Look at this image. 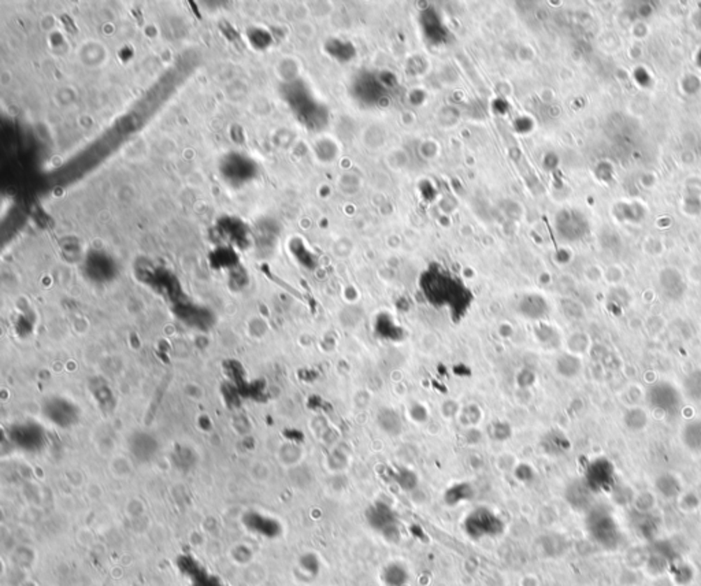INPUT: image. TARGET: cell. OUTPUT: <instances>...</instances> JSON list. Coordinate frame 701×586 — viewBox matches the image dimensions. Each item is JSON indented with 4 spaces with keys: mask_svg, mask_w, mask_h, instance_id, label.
Masks as SVG:
<instances>
[{
    "mask_svg": "<svg viewBox=\"0 0 701 586\" xmlns=\"http://www.w3.org/2000/svg\"><path fill=\"white\" fill-rule=\"evenodd\" d=\"M506 530L504 520L489 509L478 507L467 513L463 520V532L472 541H483L502 536Z\"/></svg>",
    "mask_w": 701,
    "mask_h": 586,
    "instance_id": "6da1fadb",
    "label": "cell"
},
{
    "mask_svg": "<svg viewBox=\"0 0 701 586\" xmlns=\"http://www.w3.org/2000/svg\"><path fill=\"white\" fill-rule=\"evenodd\" d=\"M423 290L432 303L443 306H455L462 294L466 292L453 277L443 271H433L425 280Z\"/></svg>",
    "mask_w": 701,
    "mask_h": 586,
    "instance_id": "7a4b0ae2",
    "label": "cell"
},
{
    "mask_svg": "<svg viewBox=\"0 0 701 586\" xmlns=\"http://www.w3.org/2000/svg\"><path fill=\"white\" fill-rule=\"evenodd\" d=\"M682 391L677 388L672 382L656 381L648 386L645 392V399L648 405L662 414H675L682 405Z\"/></svg>",
    "mask_w": 701,
    "mask_h": 586,
    "instance_id": "3957f363",
    "label": "cell"
},
{
    "mask_svg": "<svg viewBox=\"0 0 701 586\" xmlns=\"http://www.w3.org/2000/svg\"><path fill=\"white\" fill-rule=\"evenodd\" d=\"M366 520L370 527L389 541L400 537L399 518L395 510L384 502H377L366 510Z\"/></svg>",
    "mask_w": 701,
    "mask_h": 586,
    "instance_id": "277c9868",
    "label": "cell"
},
{
    "mask_svg": "<svg viewBox=\"0 0 701 586\" xmlns=\"http://www.w3.org/2000/svg\"><path fill=\"white\" fill-rule=\"evenodd\" d=\"M588 530L593 540L603 547L614 548L619 536L615 519L605 511H591L588 518Z\"/></svg>",
    "mask_w": 701,
    "mask_h": 586,
    "instance_id": "5b68a950",
    "label": "cell"
},
{
    "mask_svg": "<svg viewBox=\"0 0 701 586\" xmlns=\"http://www.w3.org/2000/svg\"><path fill=\"white\" fill-rule=\"evenodd\" d=\"M582 359L578 355L564 352L560 354L555 361V371L559 377L566 380L577 378L582 371Z\"/></svg>",
    "mask_w": 701,
    "mask_h": 586,
    "instance_id": "8992f818",
    "label": "cell"
},
{
    "mask_svg": "<svg viewBox=\"0 0 701 586\" xmlns=\"http://www.w3.org/2000/svg\"><path fill=\"white\" fill-rule=\"evenodd\" d=\"M377 425L388 436H399L403 430L400 415L391 407H384L377 412Z\"/></svg>",
    "mask_w": 701,
    "mask_h": 586,
    "instance_id": "52a82bcc",
    "label": "cell"
},
{
    "mask_svg": "<svg viewBox=\"0 0 701 586\" xmlns=\"http://www.w3.org/2000/svg\"><path fill=\"white\" fill-rule=\"evenodd\" d=\"M566 497L575 510H588L591 503V488L585 481L574 482L567 488Z\"/></svg>",
    "mask_w": 701,
    "mask_h": 586,
    "instance_id": "ba28073f",
    "label": "cell"
},
{
    "mask_svg": "<svg viewBox=\"0 0 701 586\" xmlns=\"http://www.w3.org/2000/svg\"><path fill=\"white\" fill-rule=\"evenodd\" d=\"M622 423L631 433L644 432L649 423V414L640 405L628 407L622 415Z\"/></svg>",
    "mask_w": 701,
    "mask_h": 586,
    "instance_id": "9c48e42d",
    "label": "cell"
},
{
    "mask_svg": "<svg viewBox=\"0 0 701 586\" xmlns=\"http://www.w3.org/2000/svg\"><path fill=\"white\" fill-rule=\"evenodd\" d=\"M381 580L385 586H407L411 576L403 563L392 562L382 569Z\"/></svg>",
    "mask_w": 701,
    "mask_h": 586,
    "instance_id": "30bf717a",
    "label": "cell"
},
{
    "mask_svg": "<svg viewBox=\"0 0 701 586\" xmlns=\"http://www.w3.org/2000/svg\"><path fill=\"white\" fill-rule=\"evenodd\" d=\"M661 284L665 296L670 299H679L685 291V284L681 274L674 269H665L661 273Z\"/></svg>",
    "mask_w": 701,
    "mask_h": 586,
    "instance_id": "8fae6325",
    "label": "cell"
},
{
    "mask_svg": "<svg viewBox=\"0 0 701 586\" xmlns=\"http://www.w3.org/2000/svg\"><path fill=\"white\" fill-rule=\"evenodd\" d=\"M519 311L529 320H541L548 313L545 300L540 296H527L519 306Z\"/></svg>",
    "mask_w": 701,
    "mask_h": 586,
    "instance_id": "7c38bea8",
    "label": "cell"
},
{
    "mask_svg": "<svg viewBox=\"0 0 701 586\" xmlns=\"http://www.w3.org/2000/svg\"><path fill=\"white\" fill-rule=\"evenodd\" d=\"M655 488L659 492V495L663 496L665 499L679 497L682 492V483L679 478L671 473H665L658 476L655 481Z\"/></svg>",
    "mask_w": 701,
    "mask_h": 586,
    "instance_id": "4fadbf2b",
    "label": "cell"
},
{
    "mask_svg": "<svg viewBox=\"0 0 701 586\" xmlns=\"http://www.w3.org/2000/svg\"><path fill=\"white\" fill-rule=\"evenodd\" d=\"M682 395L693 403H701V368H695L684 377Z\"/></svg>",
    "mask_w": 701,
    "mask_h": 586,
    "instance_id": "5bb4252c",
    "label": "cell"
},
{
    "mask_svg": "<svg viewBox=\"0 0 701 586\" xmlns=\"http://www.w3.org/2000/svg\"><path fill=\"white\" fill-rule=\"evenodd\" d=\"M681 440L684 445L692 452H701V421H689L681 430Z\"/></svg>",
    "mask_w": 701,
    "mask_h": 586,
    "instance_id": "9a60e30c",
    "label": "cell"
},
{
    "mask_svg": "<svg viewBox=\"0 0 701 586\" xmlns=\"http://www.w3.org/2000/svg\"><path fill=\"white\" fill-rule=\"evenodd\" d=\"M591 345H593V343H591V336L584 331L571 333L566 340L567 352L578 355V356L589 352Z\"/></svg>",
    "mask_w": 701,
    "mask_h": 586,
    "instance_id": "2e32d148",
    "label": "cell"
},
{
    "mask_svg": "<svg viewBox=\"0 0 701 586\" xmlns=\"http://www.w3.org/2000/svg\"><path fill=\"white\" fill-rule=\"evenodd\" d=\"M655 504V496L649 492H642L638 496L634 497V507L638 510V513H648L654 509Z\"/></svg>",
    "mask_w": 701,
    "mask_h": 586,
    "instance_id": "e0dca14e",
    "label": "cell"
},
{
    "mask_svg": "<svg viewBox=\"0 0 701 586\" xmlns=\"http://www.w3.org/2000/svg\"><path fill=\"white\" fill-rule=\"evenodd\" d=\"M538 340H540V343L551 345V347L560 345V336H559V333L556 331V329L550 328V326L548 328H543V336H538Z\"/></svg>",
    "mask_w": 701,
    "mask_h": 586,
    "instance_id": "ac0fdd59",
    "label": "cell"
},
{
    "mask_svg": "<svg viewBox=\"0 0 701 586\" xmlns=\"http://www.w3.org/2000/svg\"><path fill=\"white\" fill-rule=\"evenodd\" d=\"M396 479L405 490H412L416 485V476H414L412 472L408 470H402L396 476Z\"/></svg>",
    "mask_w": 701,
    "mask_h": 586,
    "instance_id": "d6986e66",
    "label": "cell"
},
{
    "mask_svg": "<svg viewBox=\"0 0 701 586\" xmlns=\"http://www.w3.org/2000/svg\"><path fill=\"white\" fill-rule=\"evenodd\" d=\"M665 322L662 317H651L645 322V328L648 330V333L652 336L659 334L662 330L665 329Z\"/></svg>",
    "mask_w": 701,
    "mask_h": 586,
    "instance_id": "ffe728a7",
    "label": "cell"
},
{
    "mask_svg": "<svg viewBox=\"0 0 701 586\" xmlns=\"http://www.w3.org/2000/svg\"><path fill=\"white\" fill-rule=\"evenodd\" d=\"M563 311H564V314H566L568 318H571L573 321H578V320H581V318L584 317V310H582V307H581V306H578V304H575V303H573V301H570V303H568V306L563 307Z\"/></svg>",
    "mask_w": 701,
    "mask_h": 586,
    "instance_id": "44dd1931",
    "label": "cell"
},
{
    "mask_svg": "<svg viewBox=\"0 0 701 586\" xmlns=\"http://www.w3.org/2000/svg\"><path fill=\"white\" fill-rule=\"evenodd\" d=\"M591 358L594 361H598V362H603L607 356H610V351L601 345V344H596V345H591V351H589Z\"/></svg>",
    "mask_w": 701,
    "mask_h": 586,
    "instance_id": "7402d4cb",
    "label": "cell"
}]
</instances>
